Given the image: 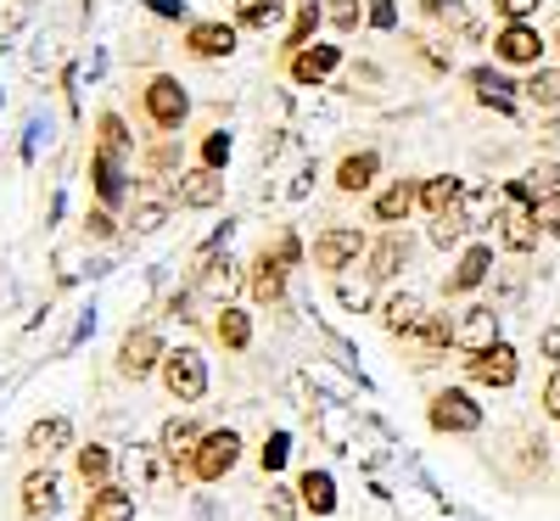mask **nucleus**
<instances>
[{
  "instance_id": "obj_39",
  "label": "nucleus",
  "mask_w": 560,
  "mask_h": 521,
  "mask_svg": "<svg viewBox=\"0 0 560 521\" xmlns=\"http://www.w3.org/2000/svg\"><path fill=\"white\" fill-rule=\"evenodd\" d=\"M224 163H230V135L219 129V135L202 140V169H224Z\"/></svg>"
},
{
  "instance_id": "obj_23",
  "label": "nucleus",
  "mask_w": 560,
  "mask_h": 521,
  "mask_svg": "<svg viewBox=\"0 0 560 521\" xmlns=\"http://www.w3.org/2000/svg\"><path fill=\"white\" fill-rule=\"evenodd\" d=\"M57 505H62V488H57L51 471H28L23 477V510L28 516H51Z\"/></svg>"
},
{
  "instance_id": "obj_13",
  "label": "nucleus",
  "mask_w": 560,
  "mask_h": 521,
  "mask_svg": "<svg viewBox=\"0 0 560 521\" xmlns=\"http://www.w3.org/2000/svg\"><path fill=\"white\" fill-rule=\"evenodd\" d=\"M342 62L337 45H303V51H292V79L298 84H319V79H331Z\"/></svg>"
},
{
  "instance_id": "obj_42",
  "label": "nucleus",
  "mask_w": 560,
  "mask_h": 521,
  "mask_svg": "<svg viewBox=\"0 0 560 521\" xmlns=\"http://www.w3.org/2000/svg\"><path fill=\"white\" fill-rule=\"evenodd\" d=\"M287 449H292V438L275 432V438L264 443V471H280V465H287Z\"/></svg>"
},
{
  "instance_id": "obj_30",
  "label": "nucleus",
  "mask_w": 560,
  "mask_h": 521,
  "mask_svg": "<svg viewBox=\"0 0 560 521\" xmlns=\"http://www.w3.org/2000/svg\"><path fill=\"white\" fill-rule=\"evenodd\" d=\"M202 292L224 303L230 292H236V264H230V258H213V253H208V258H202Z\"/></svg>"
},
{
  "instance_id": "obj_47",
  "label": "nucleus",
  "mask_w": 560,
  "mask_h": 521,
  "mask_svg": "<svg viewBox=\"0 0 560 521\" xmlns=\"http://www.w3.org/2000/svg\"><path fill=\"white\" fill-rule=\"evenodd\" d=\"M538 348H544V359L560 370V325H549V331H544V337H538Z\"/></svg>"
},
{
  "instance_id": "obj_38",
  "label": "nucleus",
  "mask_w": 560,
  "mask_h": 521,
  "mask_svg": "<svg viewBox=\"0 0 560 521\" xmlns=\"http://www.w3.org/2000/svg\"><path fill=\"white\" fill-rule=\"evenodd\" d=\"M163 219H168V208H163V202H140L129 224H135V235H152V230H163Z\"/></svg>"
},
{
  "instance_id": "obj_17",
  "label": "nucleus",
  "mask_w": 560,
  "mask_h": 521,
  "mask_svg": "<svg viewBox=\"0 0 560 521\" xmlns=\"http://www.w3.org/2000/svg\"><path fill=\"white\" fill-rule=\"evenodd\" d=\"M185 45H191V57H202V62L230 57V51H236V23H197Z\"/></svg>"
},
{
  "instance_id": "obj_32",
  "label": "nucleus",
  "mask_w": 560,
  "mask_h": 521,
  "mask_svg": "<svg viewBox=\"0 0 560 521\" xmlns=\"http://www.w3.org/2000/svg\"><path fill=\"white\" fill-rule=\"evenodd\" d=\"M522 96L538 107H560V73L555 68H533V79L522 84Z\"/></svg>"
},
{
  "instance_id": "obj_34",
  "label": "nucleus",
  "mask_w": 560,
  "mask_h": 521,
  "mask_svg": "<svg viewBox=\"0 0 560 521\" xmlns=\"http://www.w3.org/2000/svg\"><path fill=\"white\" fill-rule=\"evenodd\" d=\"M96 129H102V147H96V152H107V158L124 163V158H129V129H124V118H118V113H102Z\"/></svg>"
},
{
  "instance_id": "obj_44",
  "label": "nucleus",
  "mask_w": 560,
  "mask_h": 521,
  "mask_svg": "<svg viewBox=\"0 0 560 521\" xmlns=\"http://www.w3.org/2000/svg\"><path fill=\"white\" fill-rule=\"evenodd\" d=\"M84 230L90 235H96V242H102V235H113L118 224H113V208H90V219H84Z\"/></svg>"
},
{
  "instance_id": "obj_2",
  "label": "nucleus",
  "mask_w": 560,
  "mask_h": 521,
  "mask_svg": "<svg viewBox=\"0 0 560 521\" xmlns=\"http://www.w3.org/2000/svg\"><path fill=\"white\" fill-rule=\"evenodd\" d=\"M163 387H168V398H179V404H197V398L208 393V359H202L197 348L163 354Z\"/></svg>"
},
{
  "instance_id": "obj_7",
  "label": "nucleus",
  "mask_w": 560,
  "mask_h": 521,
  "mask_svg": "<svg viewBox=\"0 0 560 521\" xmlns=\"http://www.w3.org/2000/svg\"><path fill=\"white\" fill-rule=\"evenodd\" d=\"M364 253H370V242H364L359 230H325L319 242H314V264H319L325 275H342V269L359 264Z\"/></svg>"
},
{
  "instance_id": "obj_50",
  "label": "nucleus",
  "mask_w": 560,
  "mask_h": 521,
  "mask_svg": "<svg viewBox=\"0 0 560 521\" xmlns=\"http://www.w3.org/2000/svg\"><path fill=\"white\" fill-rule=\"evenodd\" d=\"M152 12H158V18H185L179 0H152Z\"/></svg>"
},
{
  "instance_id": "obj_37",
  "label": "nucleus",
  "mask_w": 560,
  "mask_h": 521,
  "mask_svg": "<svg viewBox=\"0 0 560 521\" xmlns=\"http://www.w3.org/2000/svg\"><path fill=\"white\" fill-rule=\"evenodd\" d=\"M465 224H471V213H465V208H454V213H438V219H432V242H438V247H454L459 235H465Z\"/></svg>"
},
{
  "instance_id": "obj_16",
  "label": "nucleus",
  "mask_w": 560,
  "mask_h": 521,
  "mask_svg": "<svg viewBox=\"0 0 560 521\" xmlns=\"http://www.w3.org/2000/svg\"><path fill=\"white\" fill-rule=\"evenodd\" d=\"M179 202H185V208H213V202H224V174H219V169L179 174Z\"/></svg>"
},
{
  "instance_id": "obj_18",
  "label": "nucleus",
  "mask_w": 560,
  "mask_h": 521,
  "mask_svg": "<svg viewBox=\"0 0 560 521\" xmlns=\"http://www.w3.org/2000/svg\"><path fill=\"white\" fill-rule=\"evenodd\" d=\"M420 208H427V219H438V213H454V208H465V185H459L454 174H432L427 185H420Z\"/></svg>"
},
{
  "instance_id": "obj_45",
  "label": "nucleus",
  "mask_w": 560,
  "mask_h": 521,
  "mask_svg": "<svg viewBox=\"0 0 560 521\" xmlns=\"http://www.w3.org/2000/svg\"><path fill=\"white\" fill-rule=\"evenodd\" d=\"M325 18H331L337 28H353L359 23V0H331V12H325Z\"/></svg>"
},
{
  "instance_id": "obj_35",
  "label": "nucleus",
  "mask_w": 560,
  "mask_h": 521,
  "mask_svg": "<svg viewBox=\"0 0 560 521\" xmlns=\"http://www.w3.org/2000/svg\"><path fill=\"white\" fill-rule=\"evenodd\" d=\"M314 28H319V7H314V0H303L292 28H287V45H292V51H303V45H314Z\"/></svg>"
},
{
  "instance_id": "obj_46",
  "label": "nucleus",
  "mask_w": 560,
  "mask_h": 521,
  "mask_svg": "<svg viewBox=\"0 0 560 521\" xmlns=\"http://www.w3.org/2000/svg\"><path fill=\"white\" fill-rule=\"evenodd\" d=\"M544 415H549V420H560V370L544 382Z\"/></svg>"
},
{
  "instance_id": "obj_4",
  "label": "nucleus",
  "mask_w": 560,
  "mask_h": 521,
  "mask_svg": "<svg viewBox=\"0 0 560 521\" xmlns=\"http://www.w3.org/2000/svg\"><path fill=\"white\" fill-rule=\"evenodd\" d=\"M242 460V438L230 432V426H219V432H208L202 443H197V454H191V471H197V483H219L230 465Z\"/></svg>"
},
{
  "instance_id": "obj_6",
  "label": "nucleus",
  "mask_w": 560,
  "mask_h": 521,
  "mask_svg": "<svg viewBox=\"0 0 560 521\" xmlns=\"http://www.w3.org/2000/svg\"><path fill=\"white\" fill-rule=\"evenodd\" d=\"M493 57L510 62V68H538V57H544V34H538L533 23H504V28L493 34Z\"/></svg>"
},
{
  "instance_id": "obj_43",
  "label": "nucleus",
  "mask_w": 560,
  "mask_h": 521,
  "mask_svg": "<svg viewBox=\"0 0 560 521\" xmlns=\"http://www.w3.org/2000/svg\"><path fill=\"white\" fill-rule=\"evenodd\" d=\"M298 505H303V499H292L287 488H269V516H275V521H292Z\"/></svg>"
},
{
  "instance_id": "obj_27",
  "label": "nucleus",
  "mask_w": 560,
  "mask_h": 521,
  "mask_svg": "<svg viewBox=\"0 0 560 521\" xmlns=\"http://www.w3.org/2000/svg\"><path fill=\"white\" fill-rule=\"evenodd\" d=\"M280 292H287V269L264 253V258L253 264V298H258V303H280Z\"/></svg>"
},
{
  "instance_id": "obj_5",
  "label": "nucleus",
  "mask_w": 560,
  "mask_h": 521,
  "mask_svg": "<svg viewBox=\"0 0 560 521\" xmlns=\"http://www.w3.org/2000/svg\"><path fill=\"white\" fill-rule=\"evenodd\" d=\"M185 113H191V96H185V84L168 79V73H158V79L147 84V118H152L158 129H179Z\"/></svg>"
},
{
  "instance_id": "obj_22",
  "label": "nucleus",
  "mask_w": 560,
  "mask_h": 521,
  "mask_svg": "<svg viewBox=\"0 0 560 521\" xmlns=\"http://www.w3.org/2000/svg\"><path fill=\"white\" fill-rule=\"evenodd\" d=\"M471 90L488 102V107H499V113H516V84H510L499 68H471Z\"/></svg>"
},
{
  "instance_id": "obj_48",
  "label": "nucleus",
  "mask_w": 560,
  "mask_h": 521,
  "mask_svg": "<svg viewBox=\"0 0 560 521\" xmlns=\"http://www.w3.org/2000/svg\"><path fill=\"white\" fill-rule=\"evenodd\" d=\"M370 23H376V28H393V23H398V7H393V0H376V7H370Z\"/></svg>"
},
{
  "instance_id": "obj_40",
  "label": "nucleus",
  "mask_w": 560,
  "mask_h": 521,
  "mask_svg": "<svg viewBox=\"0 0 560 521\" xmlns=\"http://www.w3.org/2000/svg\"><path fill=\"white\" fill-rule=\"evenodd\" d=\"M538 7H544V0H493V12H499L504 23H527Z\"/></svg>"
},
{
  "instance_id": "obj_21",
  "label": "nucleus",
  "mask_w": 560,
  "mask_h": 521,
  "mask_svg": "<svg viewBox=\"0 0 560 521\" xmlns=\"http://www.w3.org/2000/svg\"><path fill=\"white\" fill-rule=\"evenodd\" d=\"M415 202H420V185H415V180H393L387 192L376 197V219H382L387 230H398V219H409Z\"/></svg>"
},
{
  "instance_id": "obj_52",
  "label": "nucleus",
  "mask_w": 560,
  "mask_h": 521,
  "mask_svg": "<svg viewBox=\"0 0 560 521\" xmlns=\"http://www.w3.org/2000/svg\"><path fill=\"white\" fill-rule=\"evenodd\" d=\"M298 7H303V0H298Z\"/></svg>"
},
{
  "instance_id": "obj_26",
  "label": "nucleus",
  "mask_w": 560,
  "mask_h": 521,
  "mask_svg": "<svg viewBox=\"0 0 560 521\" xmlns=\"http://www.w3.org/2000/svg\"><path fill=\"white\" fill-rule=\"evenodd\" d=\"M90 174H96L102 208H113V202L124 197V163H118V158H107V152H96V158H90Z\"/></svg>"
},
{
  "instance_id": "obj_25",
  "label": "nucleus",
  "mask_w": 560,
  "mask_h": 521,
  "mask_svg": "<svg viewBox=\"0 0 560 521\" xmlns=\"http://www.w3.org/2000/svg\"><path fill=\"white\" fill-rule=\"evenodd\" d=\"M68 438H73V426H68L62 415L28 426V449H34V454H57V449H68Z\"/></svg>"
},
{
  "instance_id": "obj_19",
  "label": "nucleus",
  "mask_w": 560,
  "mask_h": 521,
  "mask_svg": "<svg viewBox=\"0 0 560 521\" xmlns=\"http://www.w3.org/2000/svg\"><path fill=\"white\" fill-rule=\"evenodd\" d=\"M298 499L308 516H331L337 510V483H331V471H303L298 477Z\"/></svg>"
},
{
  "instance_id": "obj_33",
  "label": "nucleus",
  "mask_w": 560,
  "mask_h": 521,
  "mask_svg": "<svg viewBox=\"0 0 560 521\" xmlns=\"http://www.w3.org/2000/svg\"><path fill=\"white\" fill-rule=\"evenodd\" d=\"M236 23L242 28H275L280 23V0H236Z\"/></svg>"
},
{
  "instance_id": "obj_8",
  "label": "nucleus",
  "mask_w": 560,
  "mask_h": 521,
  "mask_svg": "<svg viewBox=\"0 0 560 521\" xmlns=\"http://www.w3.org/2000/svg\"><path fill=\"white\" fill-rule=\"evenodd\" d=\"M454 343L465 348V354H482V348H493L499 343V314H493V303H471L459 320H454Z\"/></svg>"
},
{
  "instance_id": "obj_49",
  "label": "nucleus",
  "mask_w": 560,
  "mask_h": 521,
  "mask_svg": "<svg viewBox=\"0 0 560 521\" xmlns=\"http://www.w3.org/2000/svg\"><path fill=\"white\" fill-rule=\"evenodd\" d=\"M538 213H549V219H555V213H560V180H555V185H549V197H544V202H538Z\"/></svg>"
},
{
  "instance_id": "obj_51",
  "label": "nucleus",
  "mask_w": 560,
  "mask_h": 521,
  "mask_svg": "<svg viewBox=\"0 0 560 521\" xmlns=\"http://www.w3.org/2000/svg\"><path fill=\"white\" fill-rule=\"evenodd\" d=\"M555 45H560V34H555Z\"/></svg>"
},
{
  "instance_id": "obj_20",
  "label": "nucleus",
  "mask_w": 560,
  "mask_h": 521,
  "mask_svg": "<svg viewBox=\"0 0 560 521\" xmlns=\"http://www.w3.org/2000/svg\"><path fill=\"white\" fill-rule=\"evenodd\" d=\"M376 169H382L376 152H348V158L337 163V185H342L348 197H359V192H370V185H376Z\"/></svg>"
},
{
  "instance_id": "obj_11",
  "label": "nucleus",
  "mask_w": 560,
  "mask_h": 521,
  "mask_svg": "<svg viewBox=\"0 0 560 521\" xmlns=\"http://www.w3.org/2000/svg\"><path fill=\"white\" fill-rule=\"evenodd\" d=\"M404 264H409V235L387 230L382 242L364 253V280H393V275H398Z\"/></svg>"
},
{
  "instance_id": "obj_29",
  "label": "nucleus",
  "mask_w": 560,
  "mask_h": 521,
  "mask_svg": "<svg viewBox=\"0 0 560 521\" xmlns=\"http://www.w3.org/2000/svg\"><path fill=\"white\" fill-rule=\"evenodd\" d=\"M202 438H208V432H202L197 420H179V415H174V420L163 426V438H158V443L179 460V454H197V443H202Z\"/></svg>"
},
{
  "instance_id": "obj_31",
  "label": "nucleus",
  "mask_w": 560,
  "mask_h": 521,
  "mask_svg": "<svg viewBox=\"0 0 560 521\" xmlns=\"http://www.w3.org/2000/svg\"><path fill=\"white\" fill-rule=\"evenodd\" d=\"M409 343H415L420 354H443V348L454 343V325H448L443 314H427V325H420V331H415Z\"/></svg>"
},
{
  "instance_id": "obj_41",
  "label": "nucleus",
  "mask_w": 560,
  "mask_h": 521,
  "mask_svg": "<svg viewBox=\"0 0 560 521\" xmlns=\"http://www.w3.org/2000/svg\"><path fill=\"white\" fill-rule=\"evenodd\" d=\"M269 253V247H264ZM280 269H292V264H303V247H298V235H280V242H275V253H269Z\"/></svg>"
},
{
  "instance_id": "obj_1",
  "label": "nucleus",
  "mask_w": 560,
  "mask_h": 521,
  "mask_svg": "<svg viewBox=\"0 0 560 521\" xmlns=\"http://www.w3.org/2000/svg\"><path fill=\"white\" fill-rule=\"evenodd\" d=\"M538 235H544V219H538V202L522 180H510L504 185V202H499V242L510 253H533L538 247Z\"/></svg>"
},
{
  "instance_id": "obj_10",
  "label": "nucleus",
  "mask_w": 560,
  "mask_h": 521,
  "mask_svg": "<svg viewBox=\"0 0 560 521\" xmlns=\"http://www.w3.org/2000/svg\"><path fill=\"white\" fill-rule=\"evenodd\" d=\"M158 364H163V343H158V331H147V325H140V331H129V337H124V348H118V370L140 382V375H152Z\"/></svg>"
},
{
  "instance_id": "obj_12",
  "label": "nucleus",
  "mask_w": 560,
  "mask_h": 521,
  "mask_svg": "<svg viewBox=\"0 0 560 521\" xmlns=\"http://www.w3.org/2000/svg\"><path fill=\"white\" fill-rule=\"evenodd\" d=\"M427 314H432V309L420 303L415 292H393V298L382 303V325L393 331V337H415V331L427 325Z\"/></svg>"
},
{
  "instance_id": "obj_36",
  "label": "nucleus",
  "mask_w": 560,
  "mask_h": 521,
  "mask_svg": "<svg viewBox=\"0 0 560 521\" xmlns=\"http://www.w3.org/2000/svg\"><path fill=\"white\" fill-rule=\"evenodd\" d=\"M107 471H113V454H107L102 443L79 449V477H84V483H96V488H102V483H107Z\"/></svg>"
},
{
  "instance_id": "obj_14",
  "label": "nucleus",
  "mask_w": 560,
  "mask_h": 521,
  "mask_svg": "<svg viewBox=\"0 0 560 521\" xmlns=\"http://www.w3.org/2000/svg\"><path fill=\"white\" fill-rule=\"evenodd\" d=\"M488 275H493V247H465L459 264H454V275L443 280V287H448V292H477Z\"/></svg>"
},
{
  "instance_id": "obj_15",
  "label": "nucleus",
  "mask_w": 560,
  "mask_h": 521,
  "mask_svg": "<svg viewBox=\"0 0 560 521\" xmlns=\"http://www.w3.org/2000/svg\"><path fill=\"white\" fill-rule=\"evenodd\" d=\"M84 521H135V494L118 483H102L84 505Z\"/></svg>"
},
{
  "instance_id": "obj_24",
  "label": "nucleus",
  "mask_w": 560,
  "mask_h": 521,
  "mask_svg": "<svg viewBox=\"0 0 560 521\" xmlns=\"http://www.w3.org/2000/svg\"><path fill=\"white\" fill-rule=\"evenodd\" d=\"M213 331H219V343L230 348V354H242L247 343H253V320H247V309H219V320H213Z\"/></svg>"
},
{
  "instance_id": "obj_9",
  "label": "nucleus",
  "mask_w": 560,
  "mask_h": 521,
  "mask_svg": "<svg viewBox=\"0 0 560 521\" xmlns=\"http://www.w3.org/2000/svg\"><path fill=\"white\" fill-rule=\"evenodd\" d=\"M516 375H522V359H516L510 343H493V348L471 354V382H482V387H510Z\"/></svg>"
},
{
  "instance_id": "obj_3",
  "label": "nucleus",
  "mask_w": 560,
  "mask_h": 521,
  "mask_svg": "<svg viewBox=\"0 0 560 521\" xmlns=\"http://www.w3.org/2000/svg\"><path fill=\"white\" fill-rule=\"evenodd\" d=\"M427 420H432V432H477V426H482V404L465 387H443V393H432Z\"/></svg>"
},
{
  "instance_id": "obj_28",
  "label": "nucleus",
  "mask_w": 560,
  "mask_h": 521,
  "mask_svg": "<svg viewBox=\"0 0 560 521\" xmlns=\"http://www.w3.org/2000/svg\"><path fill=\"white\" fill-rule=\"evenodd\" d=\"M427 12H432L443 28H454L459 39H482V23L465 12V7H454V0H427Z\"/></svg>"
}]
</instances>
